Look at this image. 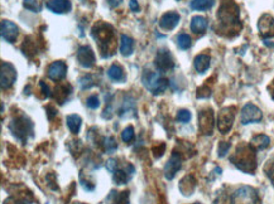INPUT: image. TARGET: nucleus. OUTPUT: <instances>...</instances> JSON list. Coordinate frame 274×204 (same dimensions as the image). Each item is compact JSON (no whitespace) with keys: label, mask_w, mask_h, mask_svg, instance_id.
Here are the masks:
<instances>
[{"label":"nucleus","mask_w":274,"mask_h":204,"mask_svg":"<svg viewBox=\"0 0 274 204\" xmlns=\"http://www.w3.org/2000/svg\"><path fill=\"white\" fill-rule=\"evenodd\" d=\"M178 188H180V192L182 193L183 196H191L192 193H194V190L196 189V180H195V178L192 175H186L185 178L180 181Z\"/></svg>","instance_id":"obj_22"},{"label":"nucleus","mask_w":274,"mask_h":204,"mask_svg":"<svg viewBox=\"0 0 274 204\" xmlns=\"http://www.w3.org/2000/svg\"><path fill=\"white\" fill-rule=\"evenodd\" d=\"M23 6L27 10L33 11V13L42 11V1L40 0H23Z\"/></svg>","instance_id":"obj_30"},{"label":"nucleus","mask_w":274,"mask_h":204,"mask_svg":"<svg viewBox=\"0 0 274 204\" xmlns=\"http://www.w3.org/2000/svg\"><path fill=\"white\" fill-rule=\"evenodd\" d=\"M192 204H201L200 202H195V203H192Z\"/></svg>","instance_id":"obj_49"},{"label":"nucleus","mask_w":274,"mask_h":204,"mask_svg":"<svg viewBox=\"0 0 274 204\" xmlns=\"http://www.w3.org/2000/svg\"><path fill=\"white\" fill-rule=\"evenodd\" d=\"M130 112L134 115V117L137 116V110H135V101L131 99L130 96H125V100L123 102V106L120 107L119 115L121 117H131Z\"/></svg>","instance_id":"obj_23"},{"label":"nucleus","mask_w":274,"mask_h":204,"mask_svg":"<svg viewBox=\"0 0 274 204\" xmlns=\"http://www.w3.org/2000/svg\"><path fill=\"white\" fill-rule=\"evenodd\" d=\"M67 73V65L63 61H54L48 67V78L52 81H61Z\"/></svg>","instance_id":"obj_16"},{"label":"nucleus","mask_w":274,"mask_h":204,"mask_svg":"<svg viewBox=\"0 0 274 204\" xmlns=\"http://www.w3.org/2000/svg\"><path fill=\"white\" fill-rule=\"evenodd\" d=\"M182 167V158H181V154H178L177 151H173L169 158L168 162L164 165V176H166L167 180H172L174 179L176 174L178 173V170Z\"/></svg>","instance_id":"obj_14"},{"label":"nucleus","mask_w":274,"mask_h":204,"mask_svg":"<svg viewBox=\"0 0 274 204\" xmlns=\"http://www.w3.org/2000/svg\"><path fill=\"white\" fill-rule=\"evenodd\" d=\"M112 175H113V180H114L115 184H117V185L126 184V183L129 181V179H130V176H131L130 174L126 171L125 167H124V168L117 167V169L113 171Z\"/></svg>","instance_id":"obj_26"},{"label":"nucleus","mask_w":274,"mask_h":204,"mask_svg":"<svg viewBox=\"0 0 274 204\" xmlns=\"http://www.w3.org/2000/svg\"><path fill=\"white\" fill-rule=\"evenodd\" d=\"M134 139H135L134 128L130 125V126L124 129L123 133H121V140H123L125 144H131V142L134 141Z\"/></svg>","instance_id":"obj_33"},{"label":"nucleus","mask_w":274,"mask_h":204,"mask_svg":"<svg viewBox=\"0 0 274 204\" xmlns=\"http://www.w3.org/2000/svg\"><path fill=\"white\" fill-rule=\"evenodd\" d=\"M164 151H166V144H160L158 147H155L153 149V155H155L156 159H159L164 155Z\"/></svg>","instance_id":"obj_42"},{"label":"nucleus","mask_w":274,"mask_h":204,"mask_svg":"<svg viewBox=\"0 0 274 204\" xmlns=\"http://www.w3.org/2000/svg\"><path fill=\"white\" fill-rule=\"evenodd\" d=\"M0 34L5 42L15 43L18 35H19V28L17 27V24H14L10 20L4 19L0 23Z\"/></svg>","instance_id":"obj_13"},{"label":"nucleus","mask_w":274,"mask_h":204,"mask_svg":"<svg viewBox=\"0 0 274 204\" xmlns=\"http://www.w3.org/2000/svg\"><path fill=\"white\" fill-rule=\"evenodd\" d=\"M177 45L178 48L183 49V51H186V49H189L190 47H191V37H190L189 34L186 33H181L177 35Z\"/></svg>","instance_id":"obj_32"},{"label":"nucleus","mask_w":274,"mask_h":204,"mask_svg":"<svg viewBox=\"0 0 274 204\" xmlns=\"http://www.w3.org/2000/svg\"><path fill=\"white\" fill-rule=\"evenodd\" d=\"M121 3H123V0H108L109 6H110L112 9L117 8V6L121 5Z\"/></svg>","instance_id":"obj_45"},{"label":"nucleus","mask_w":274,"mask_h":204,"mask_svg":"<svg viewBox=\"0 0 274 204\" xmlns=\"http://www.w3.org/2000/svg\"><path fill=\"white\" fill-rule=\"evenodd\" d=\"M92 38L96 40V43L99 44V48L101 51V56L104 58H108L109 53L108 52L112 51V40L114 39V28H113L110 24L108 23H97L95 24L94 28H92ZM110 54H113L110 52Z\"/></svg>","instance_id":"obj_2"},{"label":"nucleus","mask_w":274,"mask_h":204,"mask_svg":"<svg viewBox=\"0 0 274 204\" xmlns=\"http://www.w3.org/2000/svg\"><path fill=\"white\" fill-rule=\"evenodd\" d=\"M269 144H271V139H269V136L264 135V134H258L250 141V145L255 150H264L269 146Z\"/></svg>","instance_id":"obj_27"},{"label":"nucleus","mask_w":274,"mask_h":204,"mask_svg":"<svg viewBox=\"0 0 274 204\" xmlns=\"http://www.w3.org/2000/svg\"><path fill=\"white\" fill-rule=\"evenodd\" d=\"M264 173H266L267 178L271 180L272 185L274 187V159H271L264 165Z\"/></svg>","instance_id":"obj_35"},{"label":"nucleus","mask_w":274,"mask_h":204,"mask_svg":"<svg viewBox=\"0 0 274 204\" xmlns=\"http://www.w3.org/2000/svg\"><path fill=\"white\" fill-rule=\"evenodd\" d=\"M251 145H240L230 156V162L245 174H254L257 169V153Z\"/></svg>","instance_id":"obj_1"},{"label":"nucleus","mask_w":274,"mask_h":204,"mask_svg":"<svg viewBox=\"0 0 274 204\" xmlns=\"http://www.w3.org/2000/svg\"><path fill=\"white\" fill-rule=\"evenodd\" d=\"M4 204H31V203H29V201L27 199V197L22 198V197L12 196L4 201Z\"/></svg>","instance_id":"obj_37"},{"label":"nucleus","mask_w":274,"mask_h":204,"mask_svg":"<svg viewBox=\"0 0 274 204\" xmlns=\"http://www.w3.org/2000/svg\"><path fill=\"white\" fill-rule=\"evenodd\" d=\"M47 111H49V112H48L49 119H53V116H54V115H56V111H54L52 107H48V108H47Z\"/></svg>","instance_id":"obj_47"},{"label":"nucleus","mask_w":274,"mask_h":204,"mask_svg":"<svg viewBox=\"0 0 274 204\" xmlns=\"http://www.w3.org/2000/svg\"><path fill=\"white\" fill-rule=\"evenodd\" d=\"M241 124L248 125V124H255V122L262 121L263 113L260 111L259 107H257L253 103H246L241 110Z\"/></svg>","instance_id":"obj_10"},{"label":"nucleus","mask_w":274,"mask_h":204,"mask_svg":"<svg viewBox=\"0 0 274 204\" xmlns=\"http://www.w3.org/2000/svg\"><path fill=\"white\" fill-rule=\"evenodd\" d=\"M9 130L12 131L15 139L23 144H27L28 140L33 136V122L27 116L14 117L9 124Z\"/></svg>","instance_id":"obj_4"},{"label":"nucleus","mask_w":274,"mask_h":204,"mask_svg":"<svg viewBox=\"0 0 274 204\" xmlns=\"http://www.w3.org/2000/svg\"><path fill=\"white\" fill-rule=\"evenodd\" d=\"M101 144H103L104 150H105L108 154L114 153V151L117 149V142L115 141V139L113 137V136H108V137L103 139V142H101Z\"/></svg>","instance_id":"obj_31"},{"label":"nucleus","mask_w":274,"mask_h":204,"mask_svg":"<svg viewBox=\"0 0 274 204\" xmlns=\"http://www.w3.org/2000/svg\"><path fill=\"white\" fill-rule=\"evenodd\" d=\"M39 86H40V87H42L43 94H44V96H46V97H51L52 96L51 90H49V87L46 85V83H44V82H39Z\"/></svg>","instance_id":"obj_44"},{"label":"nucleus","mask_w":274,"mask_h":204,"mask_svg":"<svg viewBox=\"0 0 274 204\" xmlns=\"http://www.w3.org/2000/svg\"><path fill=\"white\" fill-rule=\"evenodd\" d=\"M74 204H85V203H81V202H75Z\"/></svg>","instance_id":"obj_48"},{"label":"nucleus","mask_w":274,"mask_h":204,"mask_svg":"<svg viewBox=\"0 0 274 204\" xmlns=\"http://www.w3.org/2000/svg\"><path fill=\"white\" fill-rule=\"evenodd\" d=\"M235 120V107H224L217 116V128L221 134H228Z\"/></svg>","instance_id":"obj_9"},{"label":"nucleus","mask_w":274,"mask_h":204,"mask_svg":"<svg viewBox=\"0 0 274 204\" xmlns=\"http://www.w3.org/2000/svg\"><path fill=\"white\" fill-rule=\"evenodd\" d=\"M191 120V112L189 110H180L177 112V121L187 124Z\"/></svg>","instance_id":"obj_40"},{"label":"nucleus","mask_w":274,"mask_h":204,"mask_svg":"<svg viewBox=\"0 0 274 204\" xmlns=\"http://www.w3.org/2000/svg\"><path fill=\"white\" fill-rule=\"evenodd\" d=\"M155 66L159 73H166L174 68V60L172 53L166 48L158 49L155 57Z\"/></svg>","instance_id":"obj_7"},{"label":"nucleus","mask_w":274,"mask_h":204,"mask_svg":"<svg viewBox=\"0 0 274 204\" xmlns=\"http://www.w3.org/2000/svg\"><path fill=\"white\" fill-rule=\"evenodd\" d=\"M86 106L89 108H91V110H95V108H97L100 106V100H99V97H97L96 95H91L89 99L86 100Z\"/></svg>","instance_id":"obj_38"},{"label":"nucleus","mask_w":274,"mask_h":204,"mask_svg":"<svg viewBox=\"0 0 274 204\" xmlns=\"http://www.w3.org/2000/svg\"><path fill=\"white\" fill-rule=\"evenodd\" d=\"M181 17L176 11H168L166 14H163L159 19V27L164 31H172L178 26Z\"/></svg>","instance_id":"obj_18"},{"label":"nucleus","mask_w":274,"mask_h":204,"mask_svg":"<svg viewBox=\"0 0 274 204\" xmlns=\"http://www.w3.org/2000/svg\"><path fill=\"white\" fill-rule=\"evenodd\" d=\"M258 202H259L258 192L248 185L240 187L232 194L233 204H258Z\"/></svg>","instance_id":"obj_6"},{"label":"nucleus","mask_w":274,"mask_h":204,"mask_svg":"<svg viewBox=\"0 0 274 204\" xmlns=\"http://www.w3.org/2000/svg\"><path fill=\"white\" fill-rule=\"evenodd\" d=\"M76 60L81 67L92 68L96 62V57L90 45H81L76 53Z\"/></svg>","instance_id":"obj_11"},{"label":"nucleus","mask_w":274,"mask_h":204,"mask_svg":"<svg viewBox=\"0 0 274 204\" xmlns=\"http://www.w3.org/2000/svg\"><path fill=\"white\" fill-rule=\"evenodd\" d=\"M209 26V22L202 15H195L191 19V24H190V28L194 32L195 34H203L205 31L207 29Z\"/></svg>","instance_id":"obj_21"},{"label":"nucleus","mask_w":274,"mask_h":204,"mask_svg":"<svg viewBox=\"0 0 274 204\" xmlns=\"http://www.w3.org/2000/svg\"><path fill=\"white\" fill-rule=\"evenodd\" d=\"M106 169L110 171V173H113L115 169H117V167H119V164H117V159H108V162H106Z\"/></svg>","instance_id":"obj_43"},{"label":"nucleus","mask_w":274,"mask_h":204,"mask_svg":"<svg viewBox=\"0 0 274 204\" xmlns=\"http://www.w3.org/2000/svg\"><path fill=\"white\" fill-rule=\"evenodd\" d=\"M196 96L198 97V99H206V97H210L211 96V90H210L209 87L203 86V87H201L197 90Z\"/></svg>","instance_id":"obj_41"},{"label":"nucleus","mask_w":274,"mask_h":204,"mask_svg":"<svg viewBox=\"0 0 274 204\" xmlns=\"http://www.w3.org/2000/svg\"><path fill=\"white\" fill-rule=\"evenodd\" d=\"M217 19L224 27L240 26L239 6L233 0H224L217 11Z\"/></svg>","instance_id":"obj_3"},{"label":"nucleus","mask_w":274,"mask_h":204,"mask_svg":"<svg viewBox=\"0 0 274 204\" xmlns=\"http://www.w3.org/2000/svg\"><path fill=\"white\" fill-rule=\"evenodd\" d=\"M258 28L264 39L274 37V18L269 14H264L258 23Z\"/></svg>","instance_id":"obj_15"},{"label":"nucleus","mask_w":274,"mask_h":204,"mask_svg":"<svg viewBox=\"0 0 274 204\" xmlns=\"http://www.w3.org/2000/svg\"><path fill=\"white\" fill-rule=\"evenodd\" d=\"M108 77L114 82H124L125 81V73L121 66L112 65L108 69Z\"/></svg>","instance_id":"obj_25"},{"label":"nucleus","mask_w":274,"mask_h":204,"mask_svg":"<svg viewBox=\"0 0 274 204\" xmlns=\"http://www.w3.org/2000/svg\"><path fill=\"white\" fill-rule=\"evenodd\" d=\"M134 52V39L126 34H123L120 38V53L124 57H129Z\"/></svg>","instance_id":"obj_24"},{"label":"nucleus","mask_w":274,"mask_h":204,"mask_svg":"<svg viewBox=\"0 0 274 204\" xmlns=\"http://www.w3.org/2000/svg\"><path fill=\"white\" fill-rule=\"evenodd\" d=\"M142 83L155 96L162 95L168 88V79L162 77L159 73H155L151 71H144L143 76H142Z\"/></svg>","instance_id":"obj_5"},{"label":"nucleus","mask_w":274,"mask_h":204,"mask_svg":"<svg viewBox=\"0 0 274 204\" xmlns=\"http://www.w3.org/2000/svg\"><path fill=\"white\" fill-rule=\"evenodd\" d=\"M177 1H180V0H177Z\"/></svg>","instance_id":"obj_50"},{"label":"nucleus","mask_w":274,"mask_h":204,"mask_svg":"<svg viewBox=\"0 0 274 204\" xmlns=\"http://www.w3.org/2000/svg\"><path fill=\"white\" fill-rule=\"evenodd\" d=\"M78 85H80V87L82 88V90H86V88H91L92 86H95L96 83H95L94 76H92V74H86V76L81 77V78L78 79Z\"/></svg>","instance_id":"obj_34"},{"label":"nucleus","mask_w":274,"mask_h":204,"mask_svg":"<svg viewBox=\"0 0 274 204\" xmlns=\"http://www.w3.org/2000/svg\"><path fill=\"white\" fill-rule=\"evenodd\" d=\"M17 81V69L12 63L1 62V69H0V86L1 90H9Z\"/></svg>","instance_id":"obj_8"},{"label":"nucleus","mask_w":274,"mask_h":204,"mask_svg":"<svg viewBox=\"0 0 274 204\" xmlns=\"http://www.w3.org/2000/svg\"><path fill=\"white\" fill-rule=\"evenodd\" d=\"M211 66V57L207 54H198L195 57L194 67L198 73H205Z\"/></svg>","instance_id":"obj_20"},{"label":"nucleus","mask_w":274,"mask_h":204,"mask_svg":"<svg viewBox=\"0 0 274 204\" xmlns=\"http://www.w3.org/2000/svg\"><path fill=\"white\" fill-rule=\"evenodd\" d=\"M129 6H130L131 11H139V5H138V0H130V3H129Z\"/></svg>","instance_id":"obj_46"},{"label":"nucleus","mask_w":274,"mask_h":204,"mask_svg":"<svg viewBox=\"0 0 274 204\" xmlns=\"http://www.w3.org/2000/svg\"><path fill=\"white\" fill-rule=\"evenodd\" d=\"M105 204H129V192H117L112 190L105 199Z\"/></svg>","instance_id":"obj_19"},{"label":"nucleus","mask_w":274,"mask_h":204,"mask_svg":"<svg viewBox=\"0 0 274 204\" xmlns=\"http://www.w3.org/2000/svg\"><path fill=\"white\" fill-rule=\"evenodd\" d=\"M198 129L203 135H211L214 131V112L206 108L198 112Z\"/></svg>","instance_id":"obj_12"},{"label":"nucleus","mask_w":274,"mask_h":204,"mask_svg":"<svg viewBox=\"0 0 274 204\" xmlns=\"http://www.w3.org/2000/svg\"><path fill=\"white\" fill-rule=\"evenodd\" d=\"M47 9L56 14H65L71 10L72 5L70 0H44Z\"/></svg>","instance_id":"obj_17"},{"label":"nucleus","mask_w":274,"mask_h":204,"mask_svg":"<svg viewBox=\"0 0 274 204\" xmlns=\"http://www.w3.org/2000/svg\"><path fill=\"white\" fill-rule=\"evenodd\" d=\"M22 49H23L24 54H26V56H28V57H31L32 54L36 53L35 44H33V42H31V39H29V38H26V40H24Z\"/></svg>","instance_id":"obj_36"},{"label":"nucleus","mask_w":274,"mask_h":204,"mask_svg":"<svg viewBox=\"0 0 274 204\" xmlns=\"http://www.w3.org/2000/svg\"><path fill=\"white\" fill-rule=\"evenodd\" d=\"M215 0H192L190 6L194 10H198V11H203V10H209L214 6Z\"/></svg>","instance_id":"obj_29"},{"label":"nucleus","mask_w":274,"mask_h":204,"mask_svg":"<svg viewBox=\"0 0 274 204\" xmlns=\"http://www.w3.org/2000/svg\"><path fill=\"white\" fill-rule=\"evenodd\" d=\"M230 142H226V141H223L219 144V147H217V155H219V158H224V156L226 155V154L229 153V150H230Z\"/></svg>","instance_id":"obj_39"},{"label":"nucleus","mask_w":274,"mask_h":204,"mask_svg":"<svg viewBox=\"0 0 274 204\" xmlns=\"http://www.w3.org/2000/svg\"><path fill=\"white\" fill-rule=\"evenodd\" d=\"M66 124H67V128L70 129L72 134H78L80 133L81 125H82V119H81L78 115H69L66 117Z\"/></svg>","instance_id":"obj_28"}]
</instances>
